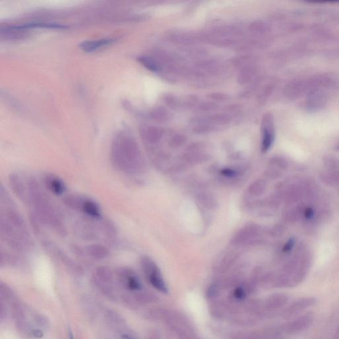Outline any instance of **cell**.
<instances>
[{"mask_svg":"<svg viewBox=\"0 0 339 339\" xmlns=\"http://www.w3.org/2000/svg\"><path fill=\"white\" fill-rule=\"evenodd\" d=\"M111 160L117 170L128 174H139L145 167L136 143L124 135L119 136L113 143Z\"/></svg>","mask_w":339,"mask_h":339,"instance_id":"obj_1","label":"cell"},{"mask_svg":"<svg viewBox=\"0 0 339 339\" xmlns=\"http://www.w3.org/2000/svg\"><path fill=\"white\" fill-rule=\"evenodd\" d=\"M29 202L36 210L40 221L51 226L60 235H64V229L61 220L56 213L50 199L42 190L36 179L31 178L27 183Z\"/></svg>","mask_w":339,"mask_h":339,"instance_id":"obj_2","label":"cell"},{"mask_svg":"<svg viewBox=\"0 0 339 339\" xmlns=\"http://www.w3.org/2000/svg\"><path fill=\"white\" fill-rule=\"evenodd\" d=\"M93 282L104 296L112 300H117V293L114 275L110 269L106 266H99L95 269L93 275Z\"/></svg>","mask_w":339,"mask_h":339,"instance_id":"obj_3","label":"cell"},{"mask_svg":"<svg viewBox=\"0 0 339 339\" xmlns=\"http://www.w3.org/2000/svg\"><path fill=\"white\" fill-rule=\"evenodd\" d=\"M141 264L142 268L148 279L152 285L163 293H167V286L162 277L161 272L157 264L149 257L145 256L141 258Z\"/></svg>","mask_w":339,"mask_h":339,"instance_id":"obj_4","label":"cell"},{"mask_svg":"<svg viewBox=\"0 0 339 339\" xmlns=\"http://www.w3.org/2000/svg\"><path fill=\"white\" fill-rule=\"evenodd\" d=\"M260 227L257 225H249L239 230L231 239L233 245H246L256 238L260 233Z\"/></svg>","mask_w":339,"mask_h":339,"instance_id":"obj_5","label":"cell"},{"mask_svg":"<svg viewBox=\"0 0 339 339\" xmlns=\"http://www.w3.org/2000/svg\"><path fill=\"white\" fill-rule=\"evenodd\" d=\"M316 302V299L313 297L299 298L290 304L286 309L285 315L288 317L299 316L301 313L314 306Z\"/></svg>","mask_w":339,"mask_h":339,"instance_id":"obj_6","label":"cell"},{"mask_svg":"<svg viewBox=\"0 0 339 339\" xmlns=\"http://www.w3.org/2000/svg\"><path fill=\"white\" fill-rule=\"evenodd\" d=\"M313 319L314 317L309 313L299 315L294 317V319L288 323L284 329L290 334H297L308 329L312 325Z\"/></svg>","mask_w":339,"mask_h":339,"instance_id":"obj_7","label":"cell"},{"mask_svg":"<svg viewBox=\"0 0 339 339\" xmlns=\"http://www.w3.org/2000/svg\"><path fill=\"white\" fill-rule=\"evenodd\" d=\"M119 279L123 287L130 291H139L141 289V284L135 274L130 269L122 268L118 272Z\"/></svg>","mask_w":339,"mask_h":339,"instance_id":"obj_8","label":"cell"},{"mask_svg":"<svg viewBox=\"0 0 339 339\" xmlns=\"http://www.w3.org/2000/svg\"><path fill=\"white\" fill-rule=\"evenodd\" d=\"M75 210H81L89 217L98 219L101 217V210L96 203L89 199H85L79 196Z\"/></svg>","mask_w":339,"mask_h":339,"instance_id":"obj_9","label":"cell"},{"mask_svg":"<svg viewBox=\"0 0 339 339\" xmlns=\"http://www.w3.org/2000/svg\"><path fill=\"white\" fill-rule=\"evenodd\" d=\"M9 180L11 189L17 198L23 202L28 203L29 200L27 186L25 185L20 176L13 173L9 176Z\"/></svg>","mask_w":339,"mask_h":339,"instance_id":"obj_10","label":"cell"},{"mask_svg":"<svg viewBox=\"0 0 339 339\" xmlns=\"http://www.w3.org/2000/svg\"><path fill=\"white\" fill-rule=\"evenodd\" d=\"M116 42L114 39H103V40L85 41L80 44V47L84 51L91 52L114 43Z\"/></svg>","mask_w":339,"mask_h":339,"instance_id":"obj_11","label":"cell"},{"mask_svg":"<svg viewBox=\"0 0 339 339\" xmlns=\"http://www.w3.org/2000/svg\"><path fill=\"white\" fill-rule=\"evenodd\" d=\"M45 184L49 190L56 196L62 195L65 191V185L61 179L52 174L46 176Z\"/></svg>","mask_w":339,"mask_h":339,"instance_id":"obj_12","label":"cell"},{"mask_svg":"<svg viewBox=\"0 0 339 339\" xmlns=\"http://www.w3.org/2000/svg\"><path fill=\"white\" fill-rule=\"evenodd\" d=\"M86 253L91 256V258L96 259V260H101L106 258L108 256V249L104 245L99 244H93L89 245L85 249Z\"/></svg>","mask_w":339,"mask_h":339,"instance_id":"obj_13","label":"cell"},{"mask_svg":"<svg viewBox=\"0 0 339 339\" xmlns=\"http://www.w3.org/2000/svg\"><path fill=\"white\" fill-rule=\"evenodd\" d=\"M274 134L273 128L270 125H266L263 129L262 152L266 153L272 147L274 143Z\"/></svg>","mask_w":339,"mask_h":339,"instance_id":"obj_14","label":"cell"},{"mask_svg":"<svg viewBox=\"0 0 339 339\" xmlns=\"http://www.w3.org/2000/svg\"><path fill=\"white\" fill-rule=\"evenodd\" d=\"M266 190V183L262 179L255 180L248 188V192L254 196H261Z\"/></svg>","mask_w":339,"mask_h":339,"instance_id":"obj_15","label":"cell"},{"mask_svg":"<svg viewBox=\"0 0 339 339\" xmlns=\"http://www.w3.org/2000/svg\"><path fill=\"white\" fill-rule=\"evenodd\" d=\"M200 200L202 203V205L205 206L206 208L209 209L215 208L216 206L215 200L210 195L204 194L200 197Z\"/></svg>","mask_w":339,"mask_h":339,"instance_id":"obj_16","label":"cell"},{"mask_svg":"<svg viewBox=\"0 0 339 339\" xmlns=\"http://www.w3.org/2000/svg\"><path fill=\"white\" fill-rule=\"evenodd\" d=\"M141 61L142 62V63L144 64V65L147 66L148 69L153 71H157V66L156 65V64L154 63L151 60L149 59V58H141Z\"/></svg>","mask_w":339,"mask_h":339,"instance_id":"obj_17","label":"cell"},{"mask_svg":"<svg viewBox=\"0 0 339 339\" xmlns=\"http://www.w3.org/2000/svg\"><path fill=\"white\" fill-rule=\"evenodd\" d=\"M221 174L223 176L225 177H228V178H233V177L236 176L237 172H236L235 170L229 169V168H225L221 170Z\"/></svg>","mask_w":339,"mask_h":339,"instance_id":"obj_18","label":"cell"},{"mask_svg":"<svg viewBox=\"0 0 339 339\" xmlns=\"http://www.w3.org/2000/svg\"><path fill=\"white\" fill-rule=\"evenodd\" d=\"M234 296L235 298L239 299H243L245 297V292L242 288L239 287L236 288L234 291Z\"/></svg>","mask_w":339,"mask_h":339,"instance_id":"obj_19","label":"cell"},{"mask_svg":"<svg viewBox=\"0 0 339 339\" xmlns=\"http://www.w3.org/2000/svg\"><path fill=\"white\" fill-rule=\"evenodd\" d=\"M294 245H295V240L294 239H290L288 241V242L284 245L283 247V252L288 253L291 251L293 248Z\"/></svg>","mask_w":339,"mask_h":339,"instance_id":"obj_20","label":"cell"},{"mask_svg":"<svg viewBox=\"0 0 339 339\" xmlns=\"http://www.w3.org/2000/svg\"><path fill=\"white\" fill-rule=\"evenodd\" d=\"M303 215L307 219L310 220L313 219V216L315 215L314 210L311 208H305L303 211Z\"/></svg>","mask_w":339,"mask_h":339,"instance_id":"obj_21","label":"cell"},{"mask_svg":"<svg viewBox=\"0 0 339 339\" xmlns=\"http://www.w3.org/2000/svg\"><path fill=\"white\" fill-rule=\"evenodd\" d=\"M37 323L40 325L41 327H45L48 325V321L46 320L45 317L42 316V315H37L36 317Z\"/></svg>","mask_w":339,"mask_h":339,"instance_id":"obj_22","label":"cell"},{"mask_svg":"<svg viewBox=\"0 0 339 339\" xmlns=\"http://www.w3.org/2000/svg\"><path fill=\"white\" fill-rule=\"evenodd\" d=\"M267 176L270 178H277L280 176V173L276 170H269L266 172Z\"/></svg>","mask_w":339,"mask_h":339,"instance_id":"obj_23","label":"cell"},{"mask_svg":"<svg viewBox=\"0 0 339 339\" xmlns=\"http://www.w3.org/2000/svg\"><path fill=\"white\" fill-rule=\"evenodd\" d=\"M32 334L34 335L35 337H39V338L42 337V333L40 330H38V329L33 330Z\"/></svg>","mask_w":339,"mask_h":339,"instance_id":"obj_24","label":"cell"},{"mask_svg":"<svg viewBox=\"0 0 339 339\" xmlns=\"http://www.w3.org/2000/svg\"><path fill=\"white\" fill-rule=\"evenodd\" d=\"M69 339H75V337L73 336V333H72L71 331H69Z\"/></svg>","mask_w":339,"mask_h":339,"instance_id":"obj_25","label":"cell"},{"mask_svg":"<svg viewBox=\"0 0 339 339\" xmlns=\"http://www.w3.org/2000/svg\"><path fill=\"white\" fill-rule=\"evenodd\" d=\"M124 339H132L131 337L128 336V335H124Z\"/></svg>","mask_w":339,"mask_h":339,"instance_id":"obj_26","label":"cell"}]
</instances>
